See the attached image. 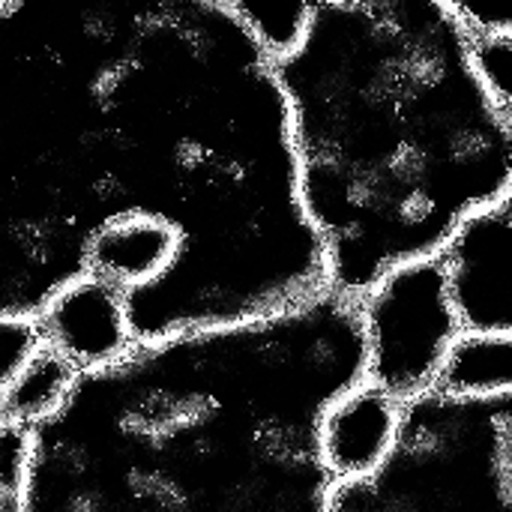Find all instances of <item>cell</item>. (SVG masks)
Segmentation results:
<instances>
[{
    "label": "cell",
    "instance_id": "6da1fadb",
    "mask_svg": "<svg viewBox=\"0 0 512 512\" xmlns=\"http://www.w3.org/2000/svg\"><path fill=\"white\" fill-rule=\"evenodd\" d=\"M366 381L357 300L135 342L30 426L15 512H327L321 417Z\"/></svg>",
    "mask_w": 512,
    "mask_h": 512
},
{
    "label": "cell",
    "instance_id": "7a4b0ae2",
    "mask_svg": "<svg viewBox=\"0 0 512 512\" xmlns=\"http://www.w3.org/2000/svg\"><path fill=\"white\" fill-rule=\"evenodd\" d=\"M273 72L327 291L366 297L512 198V111L483 87L453 0L312 3Z\"/></svg>",
    "mask_w": 512,
    "mask_h": 512
},
{
    "label": "cell",
    "instance_id": "3957f363",
    "mask_svg": "<svg viewBox=\"0 0 512 512\" xmlns=\"http://www.w3.org/2000/svg\"><path fill=\"white\" fill-rule=\"evenodd\" d=\"M93 228L51 105L33 3H0V312L39 315L84 273Z\"/></svg>",
    "mask_w": 512,
    "mask_h": 512
},
{
    "label": "cell",
    "instance_id": "277c9868",
    "mask_svg": "<svg viewBox=\"0 0 512 512\" xmlns=\"http://www.w3.org/2000/svg\"><path fill=\"white\" fill-rule=\"evenodd\" d=\"M327 512H512V396L405 402L390 459Z\"/></svg>",
    "mask_w": 512,
    "mask_h": 512
},
{
    "label": "cell",
    "instance_id": "5b68a950",
    "mask_svg": "<svg viewBox=\"0 0 512 512\" xmlns=\"http://www.w3.org/2000/svg\"><path fill=\"white\" fill-rule=\"evenodd\" d=\"M366 339V381L396 402L435 390L447 351L462 336L438 258L387 273L357 300Z\"/></svg>",
    "mask_w": 512,
    "mask_h": 512
},
{
    "label": "cell",
    "instance_id": "8992f818",
    "mask_svg": "<svg viewBox=\"0 0 512 512\" xmlns=\"http://www.w3.org/2000/svg\"><path fill=\"white\" fill-rule=\"evenodd\" d=\"M438 261L462 333L512 336V198L465 219Z\"/></svg>",
    "mask_w": 512,
    "mask_h": 512
},
{
    "label": "cell",
    "instance_id": "52a82bcc",
    "mask_svg": "<svg viewBox=\"0 0 512 512\" xmlns=\"http://www.w3.org/2000/svg\"><path fill=\"white\" fill-rule=\"evenodd\" d=\"M36 324L42 345L57 351L75 372L99 369L135 345L123 291L90 273L54 291L39 309Z\"/></svg>",
    "mask_w": 512,
    "mask_h": 512
},
{
    "label": "cell",
    "instance_id": "ba28073f",
    "mask_svg": "<svg viewBox=\"0 0 512 512\" xmlns=\"http://www.w3.org/2000/svg\"><path fill=\"white\" fill-rule=\"evenodd\" d=\"M405 405L363 381L345 393L318 426V453L336 486L372 477L393 453Z\"/></svg>",
    "mask_w": 512,
    "mask_h": 512
},
{
    "label": "cell",
    "instance_id": "9c48e42d",
    "mask_svg": "<svg viewBox=\"0 0 512 512\" xmlns=\"http://www.w3.org/2000/svg\"><path fill=\"white\" fill-rule=\"evenodd\" d=\"M180 234L159 216L123 213L99 225L87 240L84 273L132 294L156 282L177 258Z\"/></svg>",
    "mask_w": 512,
    "mask_h": 512
},
{
    "label": "cell",
    "instance_id": "30bf717a",
    "mask_svg": "<svg viewBox=\"0 0 512 512\" xmlns=\"http://www.w3.org/2000/svg\"><path fill=\"white\" fill-rule=\"evenodd\" d=\"M435 390L474 402L512 396V336L462 333L447 351Z\"/></svg>",
    "mask_w": 512,
    "mask_h": 512
},
{
    "label": "cell",
    "instance_id": "8fae6325",
    "mask_svg": "<svg viewBox=\"0 0 512 512\" xmlns=\"http://www.w3.org/2000/svg\"><path fill=\"white\" fill-rule=\"evenodd\" d=\"M75 375L78 372L57 351L42 345L0 399V420H12L27 429L36 426L63 402Z\"/></svg>",
    "mask_w": 512,
    "mask_h": 512
},
{
    "label": "cell",
    "instance_id": "7c38bea8",
    "mask_svg": "<svg viewBox=\"0 0 512 512\" xmlns=\"http://www.w3.org/2000/svg\"><path fill=\"white\" fill-rule=\"evenodd\" d=\"M261 51L267 54L270 63H279L297 51L303 42L306 24L312 3H246V0H231Z\"/></svg>",
    "mask_w": 512,
    "mask_h": 512
},
{
    "label": "cell",
    "instance_id": "4fadbf2b",
    "mask_svg": "<svg viewBox=\"0 0 512 512\" xmlns=\"http://www.w3.org/2000/svg\"><path fill=\"white\" fill-rule=\"evenodd\" d=\"M471 60L492 99L512 111V30L471 36Z\"/></svg>",
    "mask_w": 512,
    "mask_h": 512
},
{
    "label": "cell",
    "instance_id": "5bb4252c",
    "mask_svg": "<svg viewBox=\"0 0 512 512\" xmlns=\"http://www.w3.org/2000/svg\"><path fill=\"white\" fill-rule=\"evenodd\" d=\"M42 348V333L33 315H9L0 312V399L30 363V357Z\"/></svg>",
    "mask_w": 512,
    "mask_h": 512
},
{
    "label": "cell",
    "instance_id": "9a60e30c",
    "mask_svg": "<svg viewBox=\"0 0 512 512\" xmlns=\"http://www.w3.org/2000/svg\"><path fill=\"white\" fill-rule=\"evenodd\" d=\"M30 456V429L12 420H0V507L15 512Z\"/></svg>",
    "mask_w": 512,
    "mask_h": 512
},
{
    "label": "cell",
    "instance_id": "2e32d148",
    "mask_svg": "<svg viewBox=\"0 0 512 512\" xmlns=\"http://www.w3.org/2000/svg\"><path fill=\"white\" fill-rule=\"evenodd\" d=\"M0 512H3V507H0Z\"/></svg>",
    "mask_w": 512,
    "mask_h": 512
}]
</instances>
